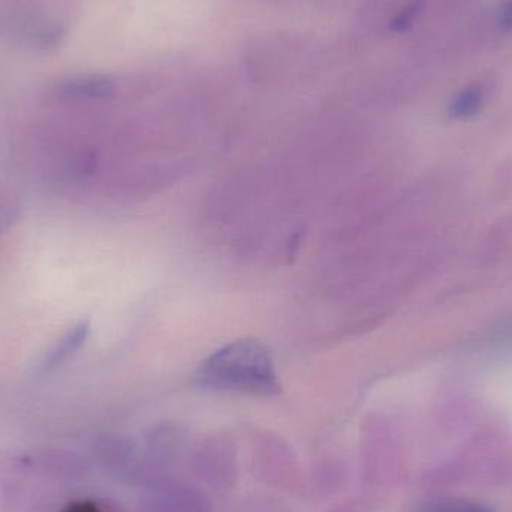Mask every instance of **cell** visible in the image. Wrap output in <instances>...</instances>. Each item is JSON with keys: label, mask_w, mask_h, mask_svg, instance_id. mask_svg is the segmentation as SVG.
<instances>
[{"label": "cell", "mask_w": 512, "mask_h": 512, "mask_svg": "<svg viewBox=\"0 0 512 512\" xmlns=\"http://www.w3.org/2000/svg\"><path fill=\"white\" fill-rule=\"evenodd\" d=\"M197 381L209 390L252 396H276L280 391L273 358L254 339L236 340L213 352L198 369Z\"/></svg>", "instance_id": "cell-1"}, {"label": "cell", "mask_w": 512, "mask_h": 512, "mask_svg": "<svg viewBox=\"0 0 512 512\" xmlns=\"http://www.w3.org/2000/svg\"><path fill=\"white\" fill-rule=\"evenodd\" d=\"M89 333V319H84V321H80L75 327H72V330H69L60 339V342L45 355L44 360L41 361L38 367L39 375L54 372V370L63 366L86 343Z\"/></svg>", "instance_id": "cell-2"}, {"label": "cell", "mask_w": 512, "mask_h": 512, "mask_svg": "<svg viewBox=\"0 0 512 512\" xmlns=\"http://www.w3.org/2000/svg\"><path fill=\"white\" fill-rule=\"evenodd\" d=\"M417 512H493L492 508L480 502L462 498H436L421 505Z\"/></svg>", "instance_id": "cell-5"}, {"label": "cell", "mask_w": 512, "mask_h": 512, "mask_svg": "<svg viewBox=\"0 0 512 512\" xmlns=\"http://www.w3.org/2000/svg\"><path fill=\"white\" fill-rule=\"evenodd\" d=\"M113 92V83L107 78L92 77L69 81L63 86V93L71 98H105Z\"/></svg>", "instance_id": "cell-4"}, {"label": "cell", "mask_w": 512, "mask_h": 512, "mask_svg": "<svg viewBox=\"0 0 512 512\" xmlns=\"http://www.w3.org/2000/svg\"><path fill=\"white\" fill-rule=\"evenodd\" d=\"M63 512H102L92 502H77V504L69 505Z\"/></svg>", "instance_id": "cell-8"}, {"label": "cell", "mask_w": 512, "mask_h": 512, "mask_svg": "<svg viewBox=\"0 0 512 512\" xmlns=\"http://www.w3.org/2000/svg\"><path fill=\"white\" fill-rule=\"evenodd\" d=\"M421 11H423V2H421V0H414V2L408 3V5L403 6V8L394 15L390 23V29L397 33L405 32V30H408L409 27L415 23Z\"/></svg>", "instance_id": "cell-6"}, {"label": "cell", "mask_w": 512, "mask_h": 512, "mask_svg": "<svg viewBox=\"0 0 512 512\" xmlns=\"http://www.w3.org/2000/svg\"><path fill=\"white\" fill-rule=\"evenodd\" d=\"M498 26L502 32L512 35V0H501L499 3Z\"/></svg>", "instance_id": "cell-7"}, {"label": "cell", "mask_w": 512, "mask_h": 512, "mask_svg": "<svg viewBox=\"0 0 512 512\" xmlns=\"http://www.w3.org/2000/svg\"><path fill=\"white\" fill-rule=\"evenodd\" d=\"M486 87L483 84H471L460 90L448 105V116L451 119H468L475 116L486 102Z\"/></svg>", "instance_id": "cell-3"}]
</instances>
